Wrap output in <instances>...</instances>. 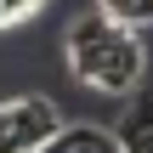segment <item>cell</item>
I'll use <instances>...</instances> for the list:
<instances>
[{"label":"cell","instance_id":"obj_1","mask_svg":"<svg viewBox=\"0 0 153 153\" xmlns=\"http://www.w3.org/2000/svg\"><path fill=\"white\" fill-rule=\"evenodd\" d=\"M68 68H74V79H79L85 91L125 97V91L142 85L148 57H142L136 28L119 23V17H108V11L97 6L91 17H79V23L68 28Z\"/></svg>","mask_w":153,"mask_h":153},{"label":"cell","instance_id":"obj_2","mask_svg":"<svg viewBox=\"0 0 153 153\" xmlns=\"http://www.w3.org/2000/svg\"><path fill=\"white\" fill-rule=\"evenodd\" d=\"M62 131V114L51 97H11L0 102V153H40Z\"/></svg>","mask_w":153,"mask_h":153},{"label":"cell","instance_id":"obj_3","mask_svg":"<svg viewBox=\"0 0 153 153\" xmlns=\"http://www.w3.org/2000/svg\"><path fill=\"white\" fill-rule=\"evenodd\" d=\"M40 153H125V136L102 125H62Z\"/></svg>","mask_w":153,"mask_h":153},{"label":"cell","instance_id":"obj_4","mask_svg":"<svg viewBox=\"0 0 153 153\" xmlns=\"http://www.w3.org/2000/svg\"><path fill=\"white\" fill-rule=\"evenodd\" d=\"M108 17H119V23H131V28H148L153 23V0H97Z\"/></svg>","mask_w":153,"mask_h":153},{"label":"cell","instance_id":"obj_5","mask_svg":"<svg viewBox=\"0 0 153 153\" xmlns=\"http://www.w3.org/2000/svg\"><path fill=\"white\" fill-rule=\"evenodd\" d=\"M119 136H125V153H153V114H136Z\"/></svg>","mask_w":153,"mask_h":153},{"label":"cell","instance_id":"obj_6","mask_svg":"<svg viewBox=\"0 0 153 153\" xmlns=\"http://www.w3.org/2000/svg\"><path fill=\"white\" fill-rule=\"evenodd\" d=\"M45 0H0V28H23L28 17H40Z\"/></svg>","mask_w":153,"mask_h":153}]
</instances>
